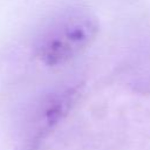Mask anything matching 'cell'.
<instances>
[{"label":"cell","instance_id":"cell-2","mask_svg":"<svg viewBox=\"0 0 150 150\" xmlns=\"http://www.w3.org/2000/svg\"><path fill=\"white\" fill-rule=\"evenodd\" d=\"M82 81H69L41 94L27 110L20 129L19 150H38L76 104Z\"/></svg>","mask_w":150,"mask_h":150},{"label":"cell","instance_id":"cell-1","mask_svg":"<svg viewBox=\"0 0 150 150\" xmlns=\"http://www.w3.org/2000/svg\"><path fill=\"white\" fill-rule=\"evenodd\" d=\"M98 27V20L89 8L67 6L42 23L33 42L34 55L47 67L66 64L93 43Z\"/></svg>","mask_w":150,"mask_h":150}]
</instances>
